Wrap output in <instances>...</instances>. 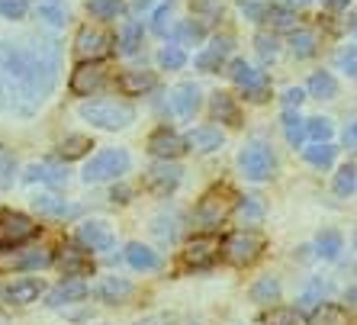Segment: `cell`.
Masks as SVG:
<instances>
[{
  "label": "cell",
  "instance_id": "cell-1",
  "mask_svg": "<svg viewBox=\"0 0 357 325\" xmlns=\"http://www.w3.org/2000/svg\"><path fill=\"white\" fill-rule=\"evenodd\" d=\"M61 71V45L49 33L0 42V109L33 116L52 97Z\"/></svg>",
  "mask_w": 357,
  "mask_h": 325
},
{
  "label": "cell",
  "instance_id": "cell-2",
  "mask_svg": "<svg viewBox=\"0 0 357 325\" xmlns=\"http://www.w3.org/2000/svg\"><path fill=\"white\" fill-rule=\"evenodd\" d=\"M235 200H238V197H235L229 187H213V190H206L203 197H199L197 209H193V219H190L193 232H199V235L216 232L219 225L232 216Z\"/></svg>",
  "mask_w": 357,
  "mask_h": 325
},
{
  "label": "cell",
  "instance_id": "cell-3",
  "mask_svg": "<svg viewBox=\"0 0 357 325\" xmlns=\"http://www.w3.org/2000/svg\"><path fill=\"white\" fill-rule=\"evenodd\" d=\"M77 116H81L84 123L97 126V129L116 133V129H126V126L135 123V109L119 100H91V103H81V107H77Z\"/></svg>",
  "mask_w": 357,
  "mask_h": 325
},
{
  "label": "cell",
  "instance_id": "cell-4",
  "mask_svg": "<svg viewBox=\"0 0 357 325\" xmlns=\"http://www.w3.org/2000/svg\"><path fill=\"white\" fill-rule=\"evenodd\" d=\"M264 245L267 242H264V235H261L258 229H238V232L225 235L219 255L235 267H251L261 255H264Z\"/></svg>",
  "mask_w": 357,
  "mask_h": 325
},
{
  "label": "cell",
  "instance_id": "cell-5",
  "mask_svg": "<svg viewBox=\"0 0 357 325\" xmlns=\"http://www.w3.org/2000/svg\"><path fill=\"white\" fill-rule=\"evenodd\" d=\"M132 158L126 149H103L100 155H93L84 167V181L87 183H103V181H119L129 171Z\"/></svg>",
  "mask_w": 357,
  "mask_h": 325
},
{
  "label": "cell",
  "instance_id": "cell-6",
  "mask_svg": "<svg viewBox=\"0 0 357 325\" xmlns=\"http://www.w3.org/2000/svg\"><path fill=\"white\" fill-rule=\"evenodd\" d=\"M229 77L235 81V87L245 91V100L261 103L271 97V77H267L264 71H258V68H251L245 59H235L232 65H229Z\"/></svg>",
  "mask_w": 357,
  "mask_h": 325
},
{
  "label": "cell",
  "instance_id": "cell-7",
  "mask_svg": "<svg viewBox=\"0 0 357 325\" xmlns=\"http://www.w3.org/2000/svg\"><path fill=\"white\" fill-rule=\"evenodd\" d=\"M238 167L248 181H267V177H274V171H277V158H274V151H271V145L251 142L241 149Z\"/></svg>",
  "mask_w": 357,
  "mask_h": 325
},
{
  "label": "cell",
  "instance_id": "cell-8",
  "mask_svg": "<svg viewBox=\"0 0 357 325\" xmlns=\"http://www.w3.org/2000/svg\"><path fill=\"white\" fill-rule=\"evenodd\" d=\"M39 225L26 213H17V209H3L0 213V248H20L29 239H36Z\"/></svg>",
  "mask_w": 357,
  "mask_h": 325
},
{
  "label": "cell",
  "instance_id": "cell-9",
  "mask_svg": "<svg viewBox=\"0 0 357 325\" xmlns=\"http://www.w3.org/2000/svg\"><path fill=\"white\" fill-rule=\"evenodd\" d=\"M183 171L177 161L171 158H155V165L145 171V183H149L151 193H158V197H171L177 190V183H181Z\"/></svg>",
  "mask_w": 357,
  "mask_h": 325
},
{
  "label": "cell",
  "instance_id": "cell-10",
  "mask_svg": "<svg viewBox=\"0 0 357 325\" xmlns=\"http://www.w3.org/2000/svg\"><path fill=\"white\" fill-rule=\"evenodd\" d=\"M109 49H113V39H109L103 29H97V26H84V29H77L75 55L81 61H100L103 55H109Z\"/></svg>",
  "mask_w": 357,
  "mask_h": 325
},
{
  "label": "cell",
  "instance_id": "cell-11",
  "mask_svg": "<svg viewBox=\"0 0 357 325\" xmlns=\"http://www.w3.org/2000/svg\"><path fill=\"white\" fill-rule=\"evenodd\" d=\"M75 242L81 245L84 251H109L113 242H116V235H113V229H109L103 219H87V222L77 225Z\"/></svg>",
  "mask_w": 357,
  "mask_h": 325
},
{
  "label": "cell",
  "instance_id": "cell-12",
  "mask_svg": "<svg viewBox=\"0 0 357 325\" xmlns=\"http://www.w3.org/2000/svg\"><path fill=\"white\" fill-rule=\"evenodd\" d=\"M216 261H219V242L213 235H199L183 251V267H190V271H209Z\"/></svg>",
  "mask_w": 357,
  "mask_h": 325
},
{
  "label": "cell",
  "instance_id": "cell-13",
  "mask_svg": "<svg viewBox=\"0 0 357 325\" xmlns=\"http://www.w3.org/2000/svg\"><path fill=\"white\" fill-rule=\"evenodd\" d=\"M87 296H91L87 280H81V277H65L59 287H52V290L45 293V306L61 309V306H71V303L87 300Z\"/></svg>",
  "mask_w": 357,
  "mask_h": 325
},
{
  "label": "cell",
  "instance_id": "cell-14",
  "mask_svg": "<svg viewBox=\"0 0 357 325\" xmlns=\"http://www.w3.org/2000/svg\"><path fill=\"white\" fill-rule=\"evenodd\" d=\"M103 81H107V71H103L100 61H81V65L71 71V91H75L77 97H91L93 91L103 87Z\"/></svg>",
  "mask_w": 357,
  "mask_h": 325
},
{
  "label": "cell",
  "instance_id": "cell-15",
  "mask_svg": "<svg viewBox=\"0 0 357 325\" xmlns=\"http://www.w3.org/2000/svg\"><path fill=\"white\" fill-rule=\"evenodd\" d=\"M149 151L155 155V158H181L183 151H187V139L177 133H171V129H158V133L149 135Z\"/></svg>",
  "mask_w": 357,
  "mask_h": 325
},
{
  "label": "cell",
  "instance_id": "cell-16",
  "mask_svg": "<svg viewBox=\"0 0 357 325\" xmlns=\"http://www.w3.org/2000/svg\"><path fill=\"white\" fill-rule=\"evenodd\" d=\"M97 300L100 303H107V306H123V303H129L132 300V293H135V287L126 280V277H103L97 284Z\"/></svg>",
  "mask_w": 357,
  "mask_h": 325
},
{
  "label": "cell",
  "instance_id": "cell-17",
  "mask_svg": "<svg viewBox=\"0 0 357 325\" xmlns=\"http://www.w3.org/2000/svg\"><path fill=\"white\" fill-rule=\"evenodd\" d=\"M229 52H232V36H216V39H213V45H209L206 52H199L197 59H193V65H197V71L213 75V71H219V68L225 65Z\"/></svg>",
  "mask_w": 357,
  "mask_h": 325
},
{
  "label": "cell",
  "instance_id": "cell-18",
  "mask_svg": "<svg viewBox=\"0 0 357 325\" xmlns=\"http://www.w3.org/2000/svg\"><path fill=\"white\" fill-rule=\"evenodd\" d=\"M55 261L52 248H29V251H20V255H10V258H0V267H13V271H42Z\"/></svg>",
  "mask_w": 357,
  "mask_h": 325
},
{
  "label": "cell",
  "instance_id": "cell-19",
  "mask_svg": "<svg viewBox=\"0 0 357 325\" xmlns=\"http://www.w3.org/2000/svg\"><path fill=\"white\" fill-rule=\"evenodd\" d=\"M45 293V284H42L39 277H20V280H13V284L3 290V300L13 303V306H29V303H36Z\"/></svg>",
  "mask_w": 357,
  "mask_h": 325
},
{
  "label": "cell",
  "instance_id": "cell-20",
  "mask_svg": "<svg viewBox=\"0 0 357 325\" xmlns=\"http://www.w3.org/2000/svg\"><path fill=\"white\" fill-rule=\"evenodd\" d=\"M171 109H174V116L181 119H193L199 109V87L190 81L177 84L174 91H171Z\"/></svg>",
  "mask_w": 357,
  "mask_h": 325
},
{
  "label": "cell",
  "instance_id": "cell-21",
  "mask_svg": "<svg viewBox=\"0 0 357 325\" xmlns=\"http://www.w3.org/2000/svg\"><path fill=\"white\" fill-rule=\"evenodd\" d=\"M181 229H183V216L177 209H165V213L151 219V232H155V239L161 245H174L181 239Z\"/></svg>",
  "mask_w": 357,
  "mask_h": 325
},
{
  "label": "cell",
  "instance_id": "cell-22",
  "mask_svg": "<svg viewBox=\"0 0 357 325\" xmlns=\"http://www.w3.org/2000/svg\"><path fill=\"white\" fill-rule=\"evenodd\" d=\"M26 183H49V187H65L68 183V171L55 161H39V165H29L23 174Z\"/></svg>",
  "mask_w": 357,
  "mask_h": 325
},
{
  "label": "cell",
  "instance_id": "cell-23",
  "mask_svg": "<svg viewBox=\"0 0 357 325\" xmlns=\"http://www.w3.org/2000/svg\"><path fill=\"white\" fill-rule=\"evenodd\" d=\"M251 303H258V306H264V309H271V306H277L280 303V296H283V284H280V277H274V274H264V277H258L255 284H251Z\"/></svg>",
  "mask_w": 357,
  "mask_h": 325
},
{
  "label": "cell",
  "instance_id": "cell-24",
  "mask_svg": "<svg viewBox=\"0 0 357 325\" xmlns=\"http://www.w3.org/2000/svg\"><path fill=\"white\" fill-rule=\"evenodd\" d=\"M93 271V261H91V251H84L81 245H65L61 251V274L65 277H87Z\"/></svg>",
  "mask_w": 357,
  "mask_h": 325
},
{
  "label": "cell",
  "instance_id": "cell-25",
  "mask_svg": "<svg viewBox=\"0 0 357 325\" xmlns=\"http://www.w3.org/2000/svg\"><path fill=\"white\" fill-rule=\"evenodd\" d=\"M33 209L39 216H49V219H75L77 213H81V206L65 203V200H59V197H49V193H39L33 200Z\"/></svg>",
  "mask_w": 357,
  "mask_h": 325
},
{
  "label": "cell",
  "instance_id": "cell-26",
  "mask_svg": "<svg viewBox=\"0 0 357 325\" xmlns=\"http://www.w3.org/2000/svg\"><path fill=\"white\" fill-rule=\"evenodd\" d=\"M328 296H332V280H325V277H312V280L306 284V290L299 293L296 309H303V312H312V309L322 306Z\"/></svg>",
  "mask_w": 357,
  "mask_h": 325
},
{
  "label": "cell",
  "instance_id": "cell-27",
  "mask_svg": "<svg viewBox=\"0 0 357 325\" xmlns=\"http://www.w3.org/2000/svg\"><path fill=\"white\" fill-rule=\"evenodd\" d=\"M225 142V135L219 126H199L187 135V149H197V151H219Z\"/></svg>",
  "mask_w": 357,
  "mask_h": 325
},
{
  "label": "cell",
  "instance_id": "cell-28",
  "mask_svg": "<svg viewBox=\"0 0 357 325\" xmlns=\"http://www.w3.org/2000/svg\"><path fill=\"white\" fill-rule=\"evenodd\" d=\"M126 261H129V267H132V271H158V267H161L158 251H151L149 245H142V242H129V245H126Z\"/></svg>",
  "mask_w": 357,
  "mask_h": 325
},
{
  "label": "cell",
  "instance_id": "cell-29",
  "mask_svg": "<svg viewBox=\"0 0 357 325\" xmlns=\"http://www.w3.org/2000/svg\"><path fill=\"white\" fill-rule=\"evenodd\" d=\"M209 113L216 123H229V126H238V107H235V97L225 91H216L213 100H209Z\"/></svg>",
  "mask_w": 357,
  "mask_h": 325
},
{
  "label": "cell",
  "instance_id": "cell-30",
  "mask_svg": "<svg viewBox=\"0 0 357 325\" xmlns=\"http://www.w3.org/2000/svg\"><path fill=\"white\" fill-rule=\"evenodd\" d=\"M155 84H158V77L151 75V71H126V75L119 77V91L129 93V97H142V93H149Z\"/></svg>",
  "mask_w": 357,
  "mask_h": 325
},
{
  "label": "cell",
  "instance_id": "cell-31",
  "mask_svg": "<svg viewBox=\"0 0 357 325\" xmlns=\"http://www.w3.org/2000/svg\"><path fill=\"white\" fill-rule=\"evenodd\" d=\"M290 52H293V59H312L319 52V36L312 33V29H293L290 33Z\"/></svg>",
  "mask_w": 357,
  "mask_h": 325
},
{
  "label": "cell",
  "instance_id": "cell-32",
  "mask_svg": "<svg viewBox=\"0 0 357 325\" xmlns=\"http://www.w3.org/2000/svg\"><path fill=\"white\" fill-rule=\"evenodd\" d=\"M344 251V239L338 229H325L316 235V258L322 261H338V255Z\"/></svg>",
  "mask_w": 357,
  "mask_h": 325
},
{
  "label": "cell",
  "instance_id": "cell-33",
  "mask_svg": "<svg viewBox=\"0 0 357 325\" xmlns=\"http://www.w3.org/2000/svg\"><path fill=\"white\" fill-rule=\"evenodd\" d=\"M167 36H171V42H174V45H197V42L206 39V29H203V23L183 20V23L171 26V29H167Z\"/></svg>",
  "mask_w": 357,
  "mask_h": 325
},
{
  "label": "cell",
  "instance_id": "cell-34",
  "mask_svg": "<svg viewBox=\"0 0 357 325\" xmlns=\"http://www.w3.org/2000/svg\"><path fill=\"white\" fill-rule=\"evenodd\" d=\"M261 325H306V312L296 306H271L261 316Z\"/></svg>",
  "mask_w": 357,
  "mask_h": 325
},
{
  "label": "cell",
  "instance_id": "cell-35",
  "mask_svg": "<svg viewBox=\"0 0 357 325\" xmlns=\"http://www.w3.org/2000/svg\"><path fill=\"white\" fill-rule=\"evenodd\" d=\"M306 325H351L348 312L335 303H322L312 309V316H306Z\"/></svg>",
  "mask_w": 357,
  "mask_h": 325
},
{
  "label": "cell",
  "instance_id": "cell-36",
  "mask_svg": "<svg viewBox=\"0 0 357 325\" xmlns=\"http://www.w3.org/2000/svg\"><path fill=\"white\" fill-rule=\"evenodd\" d=\"M306 91H309V97H316V100H332V97H338V81H335L328 71H316V75L309 77Z\"/></svg>",
  "mask_w": 357,
  "mask_h": 325
},
{
  "label": "cell",
  "instance_id": "cell-37",
  "mask_svg": "<svg viewBox=\"0 0 357 325\" xmlns=\"http://www.w3.org/2000/svg\"><path fill=\"white\" fill-rule=\"evenodd\" d=\"M142 39H145V29H142V23H139V20H129V23L119 29L116 45H119V52H123V55H135V52L142 49Z\"/></svg>",
  "mask_w": 357,
  "mask_h": 325
},
{
  "label": "cell",
  "instance_id": "cell-38",
  "mask_svg": "<svg viewBox=\"0 0 357 325\" xmlns=\"http://www.w3.org/2000/svg\"><path fill=\"white\" fill-rule=\"evenodd\" d=\"M335 155H338V149H335L332 142H312L309 149H303V158L312 167H332Z\"/></svg>",
  "mask_w": 357,
  "mask_h": 325
},
{
  "label": "cell",
  "instance_id": "cell-39",
  "mask_svg": "<svg viewBox=\"0 0 357 325\" xmlns=\"http://www.w3.org/2000/svg\"><path fill=\"white\" fill-rule=\"evenodd\" d=\"M91 149H93V142L87 139V135H65V139L59 142V158L75 161V158H84Z\"/></svg>",
  "mask_w": 357,
  "mask_h": 325
},
{
  "label": "cell",
  "instance_id": "cell-40",
  "mask_svg": "<svg viewBox=\"0 0 357 325\" xmlns=\"http://www.w3.org/2000/svg\"><path fill=\"white\" fill-rule=\"evenodd\" d=\"M283 135L293 149H303V139H306V119H299V113L287 109L283 113Z\"/></svg>",
  "mask_w": 357,
  "mask_h": 325
},
{
  "label": "cell",
  "instance_id": "cell-41",
  "mask_svg": "<svg viewBox=\"0 0 357 325\" xmlns=\"http://www.w3.org/2000/svg\"><path fill=\"white\" fill-rule=\"evenodd\" d=\"M264 23H271V29H287V33H293V29H296V13H293L290 7H274V3H267Z\"/></svg>",
  "mask_w": 357,
  "mask_h": 325
},
{
  "label": "cell",
  "instance_id": "cell-42",
  "mask_svg": "<svg viewBox=\"0 0 357 325\" xmlns=\"http://www.w3.org/2000/svg\"><path fill=\"white\" fill-rule=\"evenodd\" d=\"M126 10L123 0H87V13L93 20H116Z\"/></svg>",
  "mask_w": 357,
  "mask_h": 325
},
{
  "label": "cell",
  "instance_id": "cell-43",
  "mask_svg": "<svg viewBox=\"0 0 357 325\" xmlns=\"http://www.w3.org/2000/svg\"><path fill=\"white\" fill-rule=\"evenodd\" d=\"M158 65L165 68V71H181V68L187 65V52L171 42V45H165V49L158 52Z\"/></svg>",
  "mask_w": 357,
  "mask_h": 325
},
{
  "label": "cell",
  "instance_id": "cell-44",
  "mask_svg": "<svg viewBox=\"0 0 357 325\" xmlns=\"http://www.w3.org/2000/svg\"><path fill=\"white\" fill-rule=\"evenodd\" d=\"M335 193L338 197H351V193L357 190V167L354 165H344V167H338V174H335Z\"/></svg>",
  "mask_w": 357,
  "mask_h": 325
},
{
  "label": "cell",
  "instance_id": "cell-45",
  "mask_svg": "<svg viewBox=\"0 0 357 325\" xmlns=\"http://www.w3.org/2000/svg\"><path fill=\"white\" fill-rule=\"evenodd\" d=\"M235 213H238V219L245 225H258L261 219H264V209H261V203L255 200V197H245V200H238Z\"/></svg>",
  "mask_w": 357,
  "mask_h": 325
},
{
  "label": "cell",
  "instance_id": "cell-46",
  "mask_svg": "<svg viewBox=\"0 0 357 325\" xmlns=\"http://www.w3.org/2000/svg\"><path fill=\"white\" fill-rule=\"evenodd\" d=\"M36 13H39L42 23H49V26H65V20H68L65 7H61V3H55V0L39 3V7H36Z\"/></svg>",
  "mask_w": 357,
  "mask_h": 325
},
{
  "label": "cell",
  "instance_id": "cell-47",
  "mask_svg": "<svg viewBox=\"0 0 357 325\" xmlns=\"http://www.w3.org/2000/svg\"><path fill=\"white\" fill-rule=\"evenodd\" d=\"M255 49H258V55L264 61H274L280 55V39L274 33H258L255 36Z\"/></svg>",
  "mask_w": 357,
  "mask_h": 325
},
{
  "label": "cell",
  "instance_id": "cell-48",
  "mask_svg": "<svg viewBox=\"0 0 357 325\" xmlns=\"http://www.w3.org/2000/svg\"><path fill=\"white\" fill-rule=\"evenodd\" d=\"M17 181V161L3 145H0V190H10Z\"/></svg>",
  "mask_w": 357,
  "mask_h": 325
},
{
  "label": "cell",
  "instance_id": "cell-49",
  "mask_svg": "<svg viewBox=\"0 0 357 325\" xmlns=\"http://www.w3.org/2000/svg\"><path fill=\"white\" fill-rule=\"evenodd\" d=\"M306 135L312 142H328L332 139V119H325V116L306 119Z\"/></svg>",
  "mask_w": 357,
  "mask_h": 325
},
{
  "label": "cell",
  "instance_id": "cell-50",
  "mask_svg": "<svg viewBox=\"0 0 357 325\" xmlns=\"http://www.w3.org/2000/svg\"><path fill=\"white\" fill-rule=\"evenodd\" d=\"M338 71H344L348 77H357V45H348V49L338 52V59H335Z\"/></svg>",
  "mask_w": 357,
  "mask_h": 325
},
{
  "label": "cell",
  "instance_id": "cell-51",
  "mask_svg": "<svg viewBox=\"0 0 357 325\" xmlns=\"http://www.w3.org/2000/svg\"><path fill=\"white\" fill-rule=\"evenodd\" d=\"M151 29L158 36H167V29H171V0H165L158 10H155V17H151Z\"/></svg>",
  "mask_w": 357,
  "mask_h": 325
},
{
  "label": "cell",
  "instance_id": "cell-52",
  "mask_svg": "<svg viewBox=\"0 0 357 325\" xmlns=\"http://www.w3.org/2000/svg\"><path fill=\"white\" fill-rule=\"evenodd\" d=\"M0 17L3 20H23L26 17V0H0Z\"/></svg>",
  "mask_w": 357,
  "mask_h": 325
},
{
  "label": "cell",
  "instance_id": "cell-53",
  "mask_svg": "<svg viewBox=\"0 0 357 325\" xmlns=\"http://www.w3.org/2000/svg\"><path fill=\"white\" fill-rule=\"evenodd\" d=\"M135 325H177V316L174 312H151V316L139 319Z\"/></svg>",
  "mask_w": 357,
  "mask_h": 325
},
{
  "label": "cell",
  "instance_id": "cell-54",
  "mask_svg": "<svg viewBox=\"0 0 357 325\" xmlns=\"http://www.w3.org/2000/svg\"><path fill=\"white\" fill-rule=\"evenodd\" d=\"M303 100H306V91H303V87H287V91H283V107L287 109H296Z\"/></svg>",
  "mask_w": 357,
  "mask_h": 325
},
{
  "label": "cell",
  "instance_id": "cell-55",
  "mask_svg": "<svg viewBox=\"0 0 357 325\" xmlns=\"http://www.w3.org/2000/svg\"><path fill=\"white\" fill-rule=\"evenodd\" d=\"M241 10H245V13H248L251 20H258V23H264L267 3H258V0H241Z\"/></svg>",
  "mask_w": 357,
  "mask_h": 325
},
{
  "label": "cell",
  "instance_id": "cell-56",
  "mask_svg": "<svg viewBox=\"0 0 357 325\" xmlns=\"http://www.w3.org/2000/svg\"><path fill=\"white\" fill-rule=\"evenodd\" d=\"M129 197H132V190H129V187H123V183H119V187H113V193H109V200H113V203H129Z\"/></svg>",
  "mask_w": 357,
  "mask_h": 325
},
{
  "label": "cell",
  "instance_id": "cell-57",
  "mask_svg": "<svg viewBox=\"0 0 357 325\" xmlns=\"http://www.w3.org/2000/svg\"><path fill=\"white\" fill-rule=\"evenodd\" d=\"M322 3H325L328 10H348L351 0H322Z\"/></svg>",
  "mask_w": 357,
  "mask_h": 325
},
{
  "label": "cell",
  "instance_id": "cell-58",
  "mask_svg": "<svg viewBox=\"0 0 357 325\" xmlns=\"http://www.w3.org/2000/svg\"><path fill=\"white\" fill-rule=\"evenodd\" d=\"M344 303H348V306H357V287H348V290H344Z\"/></svg>",
  "mask_w": 357,
  "mask_h": 325
},
{
  "label": "cell",
  "instance_id": "cell-59",
  "mask_svg": "<svg viewBox=\"0 0 357 325\" xmlns=\"http://www.w3.org/2000/svg\"><path fill=\"white\" fill-rule=\"evenodd\" d=\"M309 3H312V0H283V7H309Z\"/></svg>",
  "mask_w": 357,
  "mask_h": 325
},
{
  "label": "cell",
  "instance_id": "cell-60",
  "mask_svg": "<svg viewBox=\"0 0 357 325\" xmlns=\"http://www.w3.org/2000/svg\"><path fill=\"white\" fill-rule=\"evenodd\" d=\"M145 7H151V0H135V3H132V13H142Z\"/></svg>",
  "mask_w": 357,
  "mask_h": 325
},
{
  "label": "cell",
  "instance_id": "cell-61",
  "mask_svg": "<svg viewBox=\"0 0 357 325\" xmlns=\"http://www.w3.org/2000/svg\"><path fill=\"white\" fill-rule=\"evenodd\" d=\"M348 142H357V123L348 129Z\"/></svg>",
  "mask_w": 357,
  "mask_h": 325
},
{
  "label": "cell",
  "instance_id": "cell-62",
  "mask_svg": "<svg viewBox=\"0 0 357 325\" xmlns=\"http://www.w3.org/2000/svg\"><path fill=\"white\" fill-rule=\"evenodd\" d=\"M351 29H354V36H357V17H354V23H351Z\"/></svg>",
  "mask_w": 357,
  "mask_h": 325
},
{
  "label": "cell",
  "instance_id": "cell-63",
  "mask_svg": "<svg viewBox=\"0 0 357 325\" xmlns=\"http://www.w3.org/2000/svg\"><path fill=\"white\" fill-rule=\"evenodd\" d=\"M351 242H354V248H357V229H354V239H351Z\"/></svg>",
  "mask_w": 357,
  "mask_h": 325
}]
</instances>
